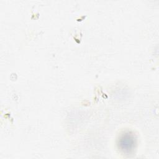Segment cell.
Here are the masks:
<instances>
[{
	"instance_id": "6da1fadb",
	"label": "cell",
	"mask_w": 159,
	"mask_h": 159,
	"mask_svg": "<svg viewBox=\"0 0 159 159\" xmlns=\"http://www.w3.org/2000/svg\"><path fill=\"white\" fill-rule=\"evenodd\" d=\"M135 143L134 135L130 134L123 135L119 140V146L124 152H130L134 147Z\"/></svg>"
}]
</instances>
